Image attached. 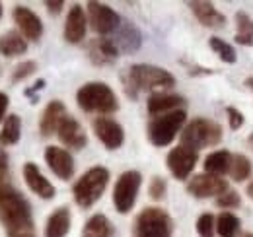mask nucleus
<instances>
[{"instance_id":"nucleus-1","label":"nucleus","mask_w":253,"mask_h":237,"mask_svg":"<svg viewBox=\"0 0 253 237\" xmlns=\"http://www.w3.org/2000/svg\"><path fill=\"white\" fill-rule=\"evenodd\" d=\"M0 224L8 237H37L30 200L0 175Z\"/></svg>"},{"instance_id":"nucleus-2","label":"nucleus","mask_w":253,"mask_h":237,"mask_svg":"<svg viewBox=\"0 0 253 237\" xmlns=\"http://www.w3.org/2000/svg\"><path fill=\"white\" fill-rule=\"evenodd\" d=\"M123 82H125V91L128 97H136L140 91H154L156 89H169L175 86V76L156 64H132L130 68H126L123 74Z\"/></svg>"},{"instance_id":"nucleus-3","label":"nucleus","mask_w":253,"mask_h":237,"mask_svg":"<svg viewBox=\"0 0 253 237\" xmlns=\"http://www.w3.org/2000/svg\"><path fill=\"white\" fill-rule=\"evenodd\" d=\"M76 103L84 113L111 115L119 109L115 91L105 82H88L76 91Z\"/></svg>"},{"instance_id":"nucleus-4","label":"nucleus","mask_w":253,"mask_h":237,"mask_svg":"<svg viewBox=\"0 0 253 237\" xmlns=\"http://www.w3.org/2000/svg\"><path fill=\"white\" fill-rule=\"evenodd\" d=\"M109 183V169L103 165L90 167L72 187L74 200L80 208H92L101 198Z\"/></svg>"},{"instance_id":"nucleus-5","label":"nucleus","mask_w":253,"mask_h":237,"mask_svg":"<svg viewBox=\"0 0 253 237\" xmlns=\"http://www.w3.org/2000/svg\"><path fill=\"white\" fill-rule=\"evenodd\" d=\"M222 140V128L218 122L211 120V118L205 117H197L193 118L191 122H187L181 130V146H187V148L199 150L203 148H211V146H216Z\"/></svg>"},{"instance_id":"nucleus-6","label":"nucleus","mask_w":253,"mask_h":237,"mask_svg":"<svg viewBox=\"0 0 253 237\" xmlns=\"http://www.w3.org/2000/svg\"><path fill=\"white\" fill-rule=\"evenodd\" d=\"M185 118H187L185 109H177V111H171L166 115L152 117L148 126H146V134H148L150 144L156 148L169 146L175 140V136L179 134V130H183Z\"/></svg>"},{"instance_id":"nucleus-7","label":"nucleus","mask_w":253,"mask_h":237,"mask_svg":"<svg viewBox=\"0 0 253 237\" xmlns=\"http://www.w3.org/2000/svg\"><path fill=\"white\" fill-rule=\"evenodd\" d=\"M171 234L173 220L166 210L158 206L140 210L132 226V237H171Z\"/></svg>"},{"instance_id":"nucleus-8","label":"nucleus","mask_w":253,"mask_h":237,"mask_svg":"<svg viewBox=\"0 0 253 237\" xmlns=\"http://www.w3.org/2000/svg\"><path fill=\"white\" fill-rule=\"evenodd\" d=\"M140 185H142V175L136 169H128L119 175L113 187V206L119 214H128L132 210Z\"/></svg>"},{"instance_id":"nucleus-9","label":"nucleus","mask_w":253,"mask_h":237,"mask_svg":"<svg viewBox=\"0 0 253 237\" xmlns=\"http://www.w3.org/2000/svg\"><path fill=\"white\" fill-rule=\"evenodd\" d=\"M86 16L88 24L97 35H109L115 33L121 26V16L103 2H88L86 4Z\"/></svg>"},{"instance_id":"nucleus-10","label":"nucleus","mask_w":253,"mask_h":237,"mask_svg":"<svg viewBox=\"0 0 253 237\" xmlns=\"http://www.w3.org/2000/svg\"><path fill=\"white\" fill-rule=\"evenodd\" d=\"M226 191H230L228 181L211 173H199L187 181V193L195 198H218Z\"/></svg>"},{"instance_id":"nucleus-11","label":"nucleus","mask_w":253,"mask_h":237,"mask_svg":"<svg viewBox=\"0 0 253 237\" xmlns=\"http://www.w3.org/2000/svg\"><path fill=\"white\" fill-rule=\"evenodd\" d=\"M197 159H199V152L179 144L177 148H173L168 154L166 163H168V169L173 177L177 181H185L193 173V169L197 165Z\"/></svg>"},{"instance_id":"nucleus-12","label":"nucleus","mask_w":253,"mask_h":237,"mask_svg":"<svg viewBox=\"0 0 253 237\" xmlns=\"http://www.w3.org/2000/svg\"><path fill=\"white\" fill-rule=\"evenodd\" d=\"M95 138L107 150H119L125 142V130L123 126L109 117H97L94 120Z\"/></svg>"},{"instance_id":"nucleus-13","label":"nucleus","mask_w":253,"mask_h":237,"mask_svg":"<svg viewBox=\"0 0 253 237\" xmlns=\"http://www.w3.org/2000/svg\"><path fill=\"white\" fill-rule=\"evenodd\" d=\"M12 18H14V24L18 26V31L28 41H39L41 39V35H43V22H41V18L33 12L32 8L18 4L12 10Z\"/></svg>"},{"instance_id":"nucleus-14","label":"nucleus","mask_w":253,"mask_h":237,"mask_svg":"<svg viewBox=\"0 0 253 237\" xmlns=\"http://www.w3.org/2000/svg\"><path fill=\"white\" fill-rule=\"evenodd\" d=\"M86 30H88L86 10L80 4H72L66 16V22H64V41L70 45L82 43V39L86 37Z\"/></svg>"},{"instance_id":"nucleus-15","label":"nucleus","mask_w":253,"mask_h":237,"mask_svg":"<svg viewBox=\"0 0 253 237\" xmlns=\"http://www.w3.org/2000/svg\"><path fill=\"white\" fill-rule=\"evenodd\" d=\"M45 161H47L49 169L61 181H68L74 175V159H72L68 150L59 148V146H47L45 148Z\"/></svg>"},{"instance_id":"nucleus-16","label":"nucleus","mask_w":253,"mask_h":237,"mask_svg":"<svg viewBox=\"0 0 253 237\" xmlns=\"http://www.w3.org/2000/svg\"><path fill=\"white\" fill-rule=\"evenodd\" d=\"M86 53H88V59L92 60V64L95 66H109L119 57V49L113 43V39H105V37L90 39Z\"/></svg>"},{"instance_id":"nucleus-17","label":"nucleus","mask_w":253,"mask_h":237,"mask_svg":"<svg viewBox=\"0 0 253 237\" xmlns=\"http://www.w3.org/2000/svg\"><path fill=\"white\" fill-rule=\"evenodd\" d=\"M57 136H59V140L63 142L66 148L82 150L88 144V136H86L82 124L74 117H70V115H66V117L63 118V122L59 124Z\"/></svg>"},{"instance_id":"nucleus-18","label":"nucleus","mask_w":253,"mask_h":237,"mask_svg":"<svg viewBox=\"0 0 253 237\" xmlns=\"http://www.w3.org/2000/svg\"><path fill=\"white\" fill-rule=\"evenodd\" d=\"M24 179H26V185L30 187V191L35 193L39 198L43 200H51L55 197V187L49 179L41 173V169L37 167V163L28 161L24 165Z\"/></svg>"},{"instance_id":"nucleus-19","label":"nucleus","mask_w":253,"mask_h":237,"mask_svg":"<svg viewBox=\"0 0 253 237\" xmlns=\"http://www.w3.org/2000/svg\"><path fill=\"white\" fill-rule=\"evenodd\" d=\"M185 99L177 93H166V91H156L150 93L148 101H146V109L150 117H158V115H166L177 109H183Z\"/></svg>"},{"instance_id":"nucleus-20","label":"nucleus","mask_w":253,"mask_h":237,"mask_svg":"<svg viewBox=\"0 0 253 237\" xmlns=\"http://www.w3.org/2000/svg\"><path fill=\"white\" fill-rule=\"evenodd\" d=\"M66 107L61 99H53L47 103L43 115L39 118V132L43 138H49L53 136L57 130H59V124L63 122V118L66 117Z\"/></svg>"},{"instance_id":"nucleus-21","label":"nucleus","mask_w":253,"mask_h":237,"mask_svg":"<svg viewBox=\"0 0 253 237\" xmlns=\"http://www.w3.org/2000/svg\"><path fill=\"white\" fill-rule=\"evenodd\" d=\"M189 8L199 20V24H203L205 28H222L226 24V16L220 14L211 2H203V0L189 2Z\"/></svg>"},{"instance_id":"nucleus-22","label":"nucleus","mask_w":253,"mask_h":237,"mask_svg":"<svg viewBox=\"0 0 253 237\" xmlns=\"http://www.w3.org/2000/svg\"><path fill=\"white\" fill-rule=\"evenodd\" d=\"M115 33H117V39H113V43L117 45L119 53H121V51H123V53H134V51L140 49V45H142V35H140V31H138V28H136L134 24H130V22H121L119 30L115 31Z\"/></svg>"},{"instance_id":"nucleus-23","label":"nucleus","mask_w":253,"mask_h":237,"mask_svg":"<svg viewBox=\"0 0 253 237\" xmlns=\"http://www.w3.org/2000/svg\"><path fill=\"white\" fill-rule=\"evenodd\" d=\"M72 214L68 206H59L53 210V214L47 218L45 224V237H66L70 232Z\"/></svg>"},{"instance_id":"nucleus-24","label":"nucleus","mask_w":253,"mask_h":237,"mask_svg":"<svg viewBox=\"0 0 253 237\" xmlns=\"http://www.w3.org/2000/svg\"><path fill=\"white\" fill-rule=\"evenodd\" d=\"M28 51V39L20 31L12 30L0 35V55L6 59L20 57Z\"/></svg>"},{"instance_id":"nucleus-25","label":"nucleus","mask_w":253,"mask_h":237,"mask_svg":"<svg viewBox=\"0 0 253 237\" xmlns=\"http://www.w3.org/2000/svg\"><path fill=\"white\" fill-rule=\"evenodd\" d=\"M115 228L105 214H94L82 228L80 237H113Z\"/></svg>"},{"instance_id":"nucleus-26","label":"nucleus","mask_w":253,"mask_h":237,"mask_svg":"<svg viewBox=\"0 0 253 237\" xmlns=\"http://www.w3.org/2000/svg\"><path fill=\"white\" fill-rule=\"evenodd\" d=\"M230 165H232V154L228 150H216V152L207 156V159H205V173L222 177L224 173H230Z\"/></svg>"},{"instance_id":"nucleus-27","label":"nucleus","mask_w":253,"mask_h":237,"mask_svg":"<svg viewBox=\"0 0 253 237\" xmlns=\"http://www.w3.org/2000/svg\"><path fill=\"white\" fill-rule=\"evenodd\" d=\"M22 138V118L16 113H10L2 122L0 130V146H14Z\"/></svg>"},{"instance_id":"nucleus-28","label":"nucleus","mask_w":253,"mask_h":237,"mask_svg":"<svg viewBox=\"0 0 253 237\" xmlns=\"http://www.w3.org/2000/svg\"><path fill=\"white\" fill-rule=\"evenodd\" d=\"M236 43L252 47L253 45V18L246 12H238L236 14Z\"/></svg>"},{"instance_id":"nucleus-29","label":"nucleus","mask_w":253,"mask_h":237,"mask_svg":"<svg viewBox=\"0 0 253 237\" xmlns=\"http://www.w3.org/2000/svg\"><path fill=\"white\" fill-rule=\"evenodd\" d=\"M252 161H250V158L248 156H244V154H236V156H232V165H230V175L234 181H238V183H242V181H246V179H250L252 175Z\"/></svg>"},{"instance_id":"nucleus-30","label":"nucleus","mask_w":253,"mask_h":237,"mask_svg":"<svg viewBox=\"0 0 253 237\" xmlns=\"http://www.w3.org/2000/svg\"><path fill=\"white\" fill-rule=\"evenodd\" d=\"M216 232L220 237H236L240 232V218L232 212H222L216 218Z\"/></svg>"},{"instance_id":"nucleus-31","label":"nucleus","mask_w":253,"mask_h":237,"mask_svg":"<svg viewBox=\"0 0 253 237\" xmlns=\"http://www.w3.org/2000/svg\"><path fill=\"white\" fill-rule=\"evenodd\" d=\"M209 47L218 55V59H220L222 62L234 64V62L238 60L236 49H234L230 43H226L224 39H220V37H211V39H209Z\"/></svg>"},{"instance_id":"nucleus-32","label":"nucleus","mask_w":253,"mask_h":237,"mask_svg":"<svg viewBox=\"0 0 253 237\" xmlns=\"http://www.w3.org/2000/svg\"><path fill=\"white\" fill-rule=\"evenodd\" d=\"M35 70H37V62H35V60H24V62H20V64L12 70V84L24 82L26 78H30L32 74H35Z\"/></svg>"},{"instance_id":"nucleus-33","label":"nucleus","mask_w":253,"mask_h":237,"mask_svg":"<svg viewBox=\"0 0 253 237\" xmlns=\"http://www.w3.org/2000/svg\"><path fill=\"white\" fill-rule=\"evenodd\" d=\"M214 230H216V220L212 214H201L197 220V234L201 237H214Z\"/></svg>"},{"instance_id":"nucleus-34","label":"nucleus","mask_w":253,"mask_h":237,"mask_svg":"<svg viewBox=\"0 0 253 237\" xmlns=\"http://www.w3.org/2000/svg\"><path fill=\"white\" fill-rule=\"evenodd\" d=\"M166 193H168V183H166V179L160 177V175H154V177L150 179V185H148V195H150V198H152V200H162V198L166 197Z\"/></svg>"},{"instance_id":"nucleus-35","label":"nucleus","mask_w":253,"mask_h":237,"mask_svg":"<svg viewBox=\"0 0 253 237\" xmlns=\"http://www.w3.org/2000/svg\"><path fill=\"white\" fill-rule=\"evenodd\" d=\"M216 204L224 210H232V208H238L242 204V197H240V193L238 191H226L224 195H220L218 198H216Z\"/></svg>"},{"instance_id":"nucleus-36","label":"nucleus","mask_w":253,"mask_h":237,"mask_svg":"<svg viewBox=\"0 0 253 237\" xmlns=\"http://www.w3.org/2000/svg\"><path fill=\"white\" fill-rule=\"evenodd\" d=\"M226 115H228V122H230V128L232 130H238L244 126V113H240L236 107H226Z\"/></svg>"},{"instance_id":"nucleus-37","label":"nucleus","mask_w":253,"mask_h":237,"mask_svg":"<svg viewBox=\"0 0 253 237\" xmlns=\"http://www.w3.org/2000/svg\"><path fill=\"white\" fill-rule=\"evenodd\" d=\"M45 6H47V12H49L51 16H59V14L63 12L64 2L63 0H47Z\"/></svg>"},{"instance_id":"nucleus-38","label":"nucleus","mask_w":253,"mask_h":237,"mask_svg":"<svg viewBox=\"0 0 253 237\" xmlns=\"http://www.w3.org/2000/svg\"><path fill=\"white\" fill-rule=\"evenodd\" d=\"M8 105H10V97H8L4 91H0V122H4V118L8 117V115H6Z\"/></svg>"},{"instance_id":"nucleus-39","label":"nucleus","mask_w":253,"mask_h":237,"mask_svg":"<svg viewBox=\"0 0 253 237\" xmlns=\"http://www.w3.org/2000/svg\"><path fill=\"white\" fill-rule=\"evenodd\" d=\"M10 158L6 154V150L0 148V175H8V169H10Z\"/></svg>"},{"instance_id":"nucleus-40","label":"nucleus","mask_w":253,"mask_h":237,"mask_svg":"<svg viewBox=\"0 0 253 237\" xmlns=\"http://www.w3.org/2000/svg\"><path fill=\"white\" fill-rule=\"evenodd\" d=\"M183 64L189 68L187 72L193 74V76H195V74H212V72H214V70H211V68H201V66H195V64H189V62H183Z\"/></svg>"},{"instance_id":"nucleus-41","label":"nucleus","mask_w":253,"mask_h":237,"mask_svg":"<svg viewBox=\"0 0 253 237\" xmlns=\"http://www.w3.org/2000/svg\"><path fill=\"white\" fill-rule=\"evenodd\" d=\"M43 88H45V80L41 78V80H37V82L33 84V88L26 89V95H30V97L33 99V93H35V91H39V89H43Z\"/></svg>"},{"instance_id":"nucleus-42","label":"nucleus","mask_w":253,"mask_h":237,"mask_svg":"<svg viewBox=\"0 0 253 237\" xmlns=\"http://www.w3.org/2000/svg\"><path fill=\"white\" fill-rule=\"evenodd\" d=\"M248 197H250V198L253 200V181L250 183V185H248Z\"/></svg>"},{"instance_id":"nucleus-43","label":"nucleus","mask_w":253,"mask_h":237,"mask_svg":"<svg viewBox=\"0 0 253 237\" xmlns=\"http://www.w3.org/2000/svg\"><path fill=\"white\" fill-rule=\"evenodd\" d=\"M246 86H248L250 89H253V76H250V78L246 80Z\"/></svg>"},{"instance_id":"nucleus-44","label":"nucleus","mask_w":253,"mask_h":237,"mask_svg":"<svg viewBox=\"0 0 253 237\" xmlns=\"http://www.w3.org/2000/svg\"><path fill=\"white\" fill-rule=\"evenodd\" d=\"M242 237H253V234H244Z\"/></svg>"},{"instance_id":"nucleus-45","label":"nucleus","mask_w":253,"mask_h":237,"mask_svg":"<svg viewBox=\"0 0 253 237\" xmlns=\"http://www.w3.org/2000/svg\"><path fill=\"white\" fill-rule=\"evenodd\" d=\"M0 18H2V2H0Z\"/></svg>"},{"instance_id":"nucleus-46","label":"nucleus","mask_w":253,"mask_h":237,"mask_svg":"<svg viewBox=\"0 0 253 237\" xmlns=\"http://www.w3.org/2000/svg\"><path fill=\"white\" fill-rule=\"evenodd\" d=\"M250 142H252V146H253V134L250 136Z\"/></svg>"},{"instance_id":"nucleus-47","label":"nucleus","mask_w":253,"mask_h":237,"mask_svg":"<svg viewBox=\"0 0 253 237\" xmlns=\"http://www.w3.org/2000/svg\"><path fill=\"white\" fill-rule=\"evenodd\" d=\"M0 74H2V68H0Z\"/></svg>"}]
</instances>
